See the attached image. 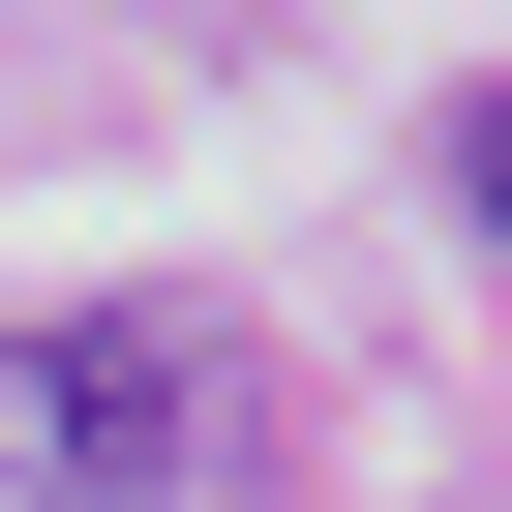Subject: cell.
Returning <instances> with one entry per match:
<instances>
[{"label": "cell", "mask_w": 512, "mask_h": 512, "mask_svg": "<svg viewBox=\"0 0 512 512\" xmlns=\"http://www.w3.org/2000/svg\"><path fill=\"white\" fill-rule=\"evenodd\" d=\"M211 422H241V332H211V302H61V332H0V482H61V512L211 482Z\"/></svg>", "instance_id": "1"}]
</instances>
